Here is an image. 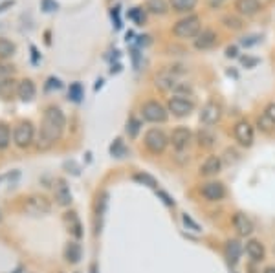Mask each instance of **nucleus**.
Returning <instances> with one entry per match:
<instances>
[{
    "instance_id": "nucleus-4",
    "label": "nucleus",
    "mask_w": 275,
    "mask_h": 273,
    "mask_svg": "<svg viewBox=\"0 0 275 273\" xmlns=\"http://www.w3.org/2000/svg\"><path fill=\"white\" fill-rule=\"evenodd\" d=\"M33 138H35V127H33L32 121H20V123L15 127L13 141L17 147L26 149V147H30L33 143Z\"/></svg>"
},
{
    "instance_id": "nucleus-11",
    "label": "nucleus",
    "mask_w": 275,
    "mask_h": 273,
    "mask_svg": "<svg viewBox=\"0 0 275 273\" xmlns=\"http://www.w3.org/2000/svg\"><path fill=\"white\" fill-rule=\"evenodd\" d=\"M218 119H220V105L215 103V101H207L200 112V121L209 127V125H215Z\"/></svg>"
},
{
    "instance_id": "nucleus-37",
    "label": "nucleus",
    "mask_w": 275,
    "mask_h": 273,
    "mask_svg": "<svg viewBox=\"0 0 275 273\" xmlns=\"http://www.w3.org/2000/svg\"><path fill=\"white\" fill-rule=\"evenodd\" d=\"M257 42H261V37H259V35H250V37H244L242 41H240V44L246 46V48H250V46L257 44Z\"/></svg>"
},
{
    "instance_id": "nucleus-43",
    "label": "nucleus",
    "mask_w": 275,
    "mask_h": 273,
    "mask_svg": "<svg viewBox=\"0 0 275 273\" xmlns=\"http://www.w3.org/2000/svg\"><path fill=\"white\" fill-rule=\"evenodd\" d=\"M206 2H207V6H209V8L216 9V8H220V6L224 4L226 0H206Z\"/></svg>"
},
{
    "instance_id": "nucleus-13",
    "label": "nucleus",
    "mask_w": 275,
    "mask_h": 273,
    "mask_svg": "<svg viewBox=\"0 0 275 273\" xmlns=\"http://www.w3.org/2000/svg\"><path fill=\"white\" fill-rule=\"evenodd\" d=\"M233 226L238 231V235H242V237H248V235H252L253 233V222L248 219L244 213L233 214Z\"/></svg>"
},
{
    "instance_id": "nucleus-39",
    "label": "nucleus",
    "mask_w": 275,
    "mask_h": 273,
    "mask_svg": "<svg viewBox=\"0 0 275 273\" xmlns=\"http://www.w3.org/2000/svg\"><path fill=\"white\" fill-rule=\"evenodd\" d=\"M15 6V0H4V2H0V13H4L6 9L13 8Z\"/></svg>"
},
{
    "instance_id": "nucleus-8",
    "label": "nucleus",
    "mask_w": 275,
    "mask_h": 273,
    "mask_svg": "<svg viewBox=\"0 0 275 273\" xmlns=\"http://www.w3.org/2000/svg\"><path fill=\"white\" fill-rule=\"evenodd\" d=\"M200 193H202V196H204L206 200L218 202L226 196V187L222 185L220 182H207V183H204V185H202Z\"/></svg>"
},
{
    "instance_id": "nucleus-45",
    "label": "nucleus",
    "mask_w": 275,
    "mask_h": 273,
    "mask_svg": "<svg viewBox=\"0 0 275 273\" xmlns=\"http://www.w3.org/2000/svg\"><path fill=\"white\" fill-rule=\"evenodd\" d=\"M257 63H259V61H257V59H250V57H244V59H242L244 66H255Z\"/></svg>"
},
{
    "instance_id": "nucleus-40",
    "label": "nucleus",
    "mask_w": 275,
    "mask_h": 273,
    "mask_svg": "<svg viewBox=\"0 0 275 273\" xmlns=\"http://www.w3.org/2000/svg\"><path fill=\"white\" fill-rule=\"evenodd\" d=\"M30 50H32V61H33V64H37L39 61H41V53H39V50H37L35 46H30Z\"/></svg>"
},
{
    "instance_id": "nucleus-20",
    "label": "nucleus",
    "mask_w": 275,
    "mask_h": 273,
    "mask_svg": "<svg viewBox=\"0 0 275 273\" xmlns=\"http://www.w3.org/2000/svg\"><path fill=\"white\" fill-rule=\"evenodd\" d=\"M17 53V46L15 42H11L9 39H0V59H11Z\"/></svg>"
},
{
    "instance_id": "nucleus-50",
    "label": "nucleus",
    "mask_w": 275,
    "mask_h": 273,
    "mask_svg": "<svg viewBox=\"0 0 275 273\" xmlns=\"http://www.w3.org/2000/svg\"><path fill=\"white\" fill-rule=\"evenodd\" d=\"M262 273H275V266H268Z\"/></svg>"
},
{
    "instance_id": "nucleus-3",
    "label": "nucleus",
    "mask_w": 275,
    "mask_h": 273,
    "mask_svg": "<svg viewBox=\"0 0 275 273\" xmlns=\"http://www.w3.org/2000/svg\"><path fill=\"white\" fill-rule=\"evenodd\" d=\"M143 141H145L147 150L152 152V154H161L165 150V147H167V143H169L167 136H165L163 130H160V128H151V130H147Z\"/></svg>"
},
{
    "instance_id": "nucleus-23",
    "label": "nucleus",
    "mask_w": 275,
    "mask_h": 273,
    "mask_svg": "<svg viewBox=\"0 0 275 273\" xmlns=\"http://www.w3.org/2000/svg\"><path fill=\"white\" fill-rule=\"evenodd\" d=\"M64 255H66V260H68V262H72V264L79 262V259H81V248H79V244H75V242H70L68 246H66Z\"/></svg>"
},
{
    "instance_id": "nucleus-12",
    "label": "nucleus",
    "mask_w": 275,
    "mask_h": 273,
    "mask_svg": "<svg viewBox=\"0 0 275 273\" xmlns=\"http://www.w3.org/2000/svg\"><path fill=\"white\" fill-rule=\"evenodd\" d=\"M216 44V33L213 30H200L197 37H195V48L197 50H209Z\"/></svg>"
},
{
    "instance_id": "nucleus-38",
    "label": "nucleus",
    "mask_w": 275,
    "mask_h": 273,
    "mask_svg": "<svg viewBox=\"0 0 275 273\" xmlns=\"http://www.w3.org/2000/svg\"><path fill=\"white\" fill-rule=\"evenodd\" d=\"M264 116H266V118H268V119H270L271 123L275 125V103H270V105L266 106Z\"/></svg>"
},
{
    "instance_id": "nucleus-46",
    "label": "nucleus",
    "mask_w": 275,
    "mask_h": 273,
    "mask_svg": "<svg viewBox=\"0 0 275 273\" xmlns=\"http://www.w3.org/2000/svg\"><path fill=\"white\" fill-rule=\"evenodd\" d=\"M11 66H6V64H0V75H9L13 70H9Z\"/></svg>"
},
{
    "instance_id": "nucleus-26",
    "label": "nucleus",
    "mask_w": 275,
    "mask_h": 273,
    "mask_svg": "<svg viewBox=\"0 0 275 273\" xmlns=\"http://www.w3.org/2000/svg\"><path fill=\"white\" fill-rule=\"evenodd\" d=\"M68 97H70V101H73V103H81L82 97H85V90H82L81 83H73V85H70Z\"/></svg>"
},
{
    "instance_id": "nucleus-18",
    "label": "nucleus",
    "mask_w": 275,
    "mask_h": 273,
    "mask_svg": "<svg viewBox=\"0 0 275 273\" xmlns=\"http://www.w3.org/2000/svg\"><path fill=\"white\" fill-rule=\"evenodd\" d=\"M226 259L235 264L238 259H240V253H242V246H240V242L238 240H228L226 242Z\"/></svg>"
},
{
    "instance_id": "nucleus-6",
    "label": "nucleus",
    "mask_w": 275,
    "mask_h": 273,
    "mask_svg": "<svg viewBox=\"0 0 275 273\" xmlns=\"http://www.w3.org/2000/svg\"><path fill=\"white\" fill-rule=\"evenodd\" d=\"M24 211L33 216H41V214H46L51 211V204L46 196H30L24 204Z\"/></svg>"
},
{
    "instance_id": "nucleus-51",
    "label": "nucleus",
    "mask_w": 275,
    "mask_h": 273,
    "mask_svg": "<svg viewBox=\"0 0 275 273\" xmlns=\"http://www.w3.org/2000/svg\"><path fill=\"white\" fill-rule=\"evenodd\" d=\"M132 37H134V33L128 32V33H127V42H132Z\"/></svg>"
},
{
    "instance_id": "nucleus-48",
    "label": "nucleus",
    "mask_w": 275,
    "mask_h": 273,
    "mask_svg": "<svg viewBox=\"0 0 275 273\" xmlns=\"http://www.w3.org/2000/svg\"><path fill=\"white\" fill-rule=\"evenodd\" d=\"M119 70H121V64L116 63V64H112V68H110V72H112V73H118Z\"/></svg>"
},
{
    "instance_id": "nucleus-36",
    "label": "nucleus",
    "mask_w": 275,
    "mask_h": 273,
    "mask_svg": "<svg viewBox=\"0 0 275 273\" xmlns=\"http://www.w3.org/2000/svg\"><path fill=\"white\" fill-rule=\"evenodd\" d=\"M46 90H61L63 88V83H61V79L57 77H50L48 81H46Z\"/></svg>"
},
{
    "instance_id": "nucleus-44",
    "label": "nucleus",
    "mask_w": 275,
    "mask_h": 273,
    "mask_svg": "<svg viewBox=\"0 0 275 273\" xmlns=\"http://www.w3.org/2000/svg\"><path fill=\"white\" fill-rule=\"evenodd\" d=\"M237 53H238L237 46H228V48H226V55H228V57H237Z\"/></svg>"
},
{
    "instance_id": "nucleus-28",
    "label": "nucleus",
    "mask_w": 275,
    "mask_h": 273,
    "mask_svg": "<svg viewBox=\"0 0 275 273\" xmlns=\"http://www.w3.org/2000/svg\"><path fill=\"white\" fill-rule=\"evenodd\" d=\"M11 141V132H9V127L6 123H0V149H6Z\"/></svg>"
},
{
    "instance_id": "nucleus-41",
    "label": "nucleus",
    "mask_w": 275,
    "mask_h": 273,
    "mask_svg": "<svg viewBox=\"0 0 275 273\" xmlns=\"http://www.w3.org/2000/svg\"><path fill=\"white\" fill-rule=\"evenodd\" d=\"M183 224H185V226H191V228L195 229V231H200V228H198V224L193 222V220L189 219L187 214H183Z\"/></svg>"
},
{
    "instance_id": "nucleus-9",
    "label": "nucleus",
    "mask_w": 275,
    "mask_h": 273,
    "mask_svg": "<svg viewBox=\"0 0 275 273\" xmlns=\"http://www.w3.org/2000/svg\"><path fill=\"white\" fill-rule=\"evenodd\" d=\"M235 140L244 147H250L253 143V127L248 121H238L233 128Z\"/></svg>"
},
{
    "instance_id": "nucleus-14",
    "label": "nucleus",
    "mask_w": 275,
    "mask_h": 273,
    "mask_svg": "<svg viewBox=\"0 0 275 273\" xmlns=\"http://www.w3.org/2000/svg\"><path fill=\"white\" fill-rule=\"evenodd\" d=\"M235 9L240 15L252 17V15L261 11V2L259 0H235Z\"/></svg>"
},
{
    "instance_id": "nucleus-15",
    "label": "nucleus",
    "mask_w": 275,
    "mask_h": 273,
    "mask_svg": "<svg viewBox=\"0 0 275 273\" xmlns=\"http://www.w3.org/2000/svg\"><path fill=\"white\" fill-rule=\"evenodd\" d=\"M37 94V88L33 85L32 79H22V81L17 85V96L20 97V101H32Z\"/></svg>"
},
{
    "instance_id": "nucleus-2",
    "label": "nucleus",
    "mask_w": 275,
    "mask_h": 273,
    "mask_svg": "<svg viewBox=\"0 0 275 273\" xmlns=\"http://www.w3.org/2000/svg\"><path fill=\"white\" fill-rule=\"evenodd\" d=\"M202 24H200V17L198 15H189V17L182 18L178 22L174 24L173 33L180 39H195V37L200 33Z\"/></svg>"
},
{
    "instance_id": "nucleus-25",
    "label": "nucleus",
    "mask_w": 275,
    "mask_h": 273,
    "mask_svg": "<svg viewBox=\"0 0 275 273\" xmlns=\"http://www.w3.org/2000/svg\"><path fill=\"white\" fill-rule=\"evenodd\" d=\"M198 143L202 147H206V149H211V147L215 145V134L207 130V128H202L200 132H198Z\"/></svg>"
},
{
    "instance_id": "nucleus-49",
    "label": "nucleus",
    "mask_w": 275,
    "mask_h": 273,
    "mask_svg": "<svg viewBox=\"0 0 275 273\" xmlns=\"http://www.w3.org/2000/svg\"><path fill=\"white\" fill-rule=\"evenodd\" d=\"M103 83H105V81H103V79H97V81H96V87H94V90H99V88L101 87H103Z\"/></svg>"
},
{
    "instance_id": "nucleus-7",
    "label": "nucleus",
    "mask_w": 275,
    "mask_h": 273,
    "mask_svg": "<svg viewBox=\"0 0 275 273\" xmlns=\"http://www.w3.org/2000/svg\"><path fill=\"white\" fill-rule=\"evenodd\" d=\"M169 106V112H173L174 116H178V118H183V116H189L195 110V103L189 99H185L183 96H174L169 99L167 103Z\"/></svg>"
},
{
    "instance_id": "nucleus-31",
    "label": "nucleus",
    "mask_w": 275,
    "mask_h": 273,
    "mask_svg": "<svg viewBox=\"0 0 275 273\" xmlns=\"http://www.w3.org/2000/svg\"><path fill=\"white\" fill-rule=\"evenodd\" d=\"M110 152L114 156H118V158H121V156H125V152H127V149H125L123 141L121 140H116L114 143H112V147H110Z\"/></svg>"
},
{
    "instance_id": "nucleus-35",
    "label": "nucleus",
    "mask_w": 275,
    "mask_h": 273,
    "mask_svg": "<svg viewBox=\"0 0 275 273\" xmlns=\"http://www.w3.org/2000/svg\"><path fill=\"white\" fill-rule=\"evenodd\" d=\"M110 17H112V22H114L116 30H121V15H119V6H116V8H112V11H110Z\"/></svg>"
},
{
    "instance_id": "nucleus-21",
    "label": "nucleus",
    "mask_w": 275,
    "mask_h": 273,
    "mask_svg": "<svg viewBox=\"0 0 275 273\" xmlns=\"http://www.w3.org/2000/svg\"><path fill=\"white\" fill-rule=\"evenodd\" d=\"M145 8L147 11H151V13L154 15H165L169 11V6H167L165 0H147Z\"/></svg>"
},
{
    "instance_id": "nucleus-42",
    "label": "nucleus",
    "mask_w": 275,
    "mask_h": 273,
    "mask_svg": "<svg viewBox=\"0 0 275 273\" xmlns=\"http://www.w3.org/2000/svg\"><path fill=\"white\" fill-rule=\"evenodd\" d=\"M149 42H151V37H149V35H140V37H138L136 44L138 46H145V44H149Z\"/></svg>"
},
{
    "instance_id": "nucleus-34",
    "label": "nucleus",
    "mask_w": 275,
    "mask_h": 273,
    "mask_svg": "<svg viewBox=\"0 0 275 273\" xmlns=\"http://www.w3.org/2000/svg\"><path fill=\"white\" fill-rule=\"evenodd\" d=\"M13 92V81H0V96L8 97Z\"/></svg>"
},
{
    "instance_id": "nucleus-47",
    "label": "nucleus",
    "mask_w": 275,
    "mask_h": 273,
    "mask_svg": "<svg viewBox=\"0 0 275 273\" xmlns=\"http://www.w3.org/2000/svg\"><path fill=\"white\" fill-rule=\"evenodd\" d=\"M132 59H134V66H140V51L138 50H132Z\"/></svg>"
},
{
    "instance_id": "nucleus-16",
    "label": "nucleus",
    "mask_w": 275,
    "mask_h": 273,
    "mask_svg": "<svg viewBox=\"0 0 275 273\" xmlns=\"http://www.w3.org/2000/svg\"><path fill=\"white\" fill-rule=\"evenodd\" d=\"M220 169H222V159L218 156H209V158L204 159V163L200 167V173L204 176H213V174H218Z\"/></svg>"
},
{
    "instance_id": "nucleus-52",
    "label": "nucleus",
    "mask_w": 275,
    "mask_h": 273,
    "mask_svg": "<svg viewBox=\"0 0 275 273\" xmlns=\"http://www.w3.org/2000/svg\"><path fill=\"white\" fill-rule=\"evenodd\" d=\"M92 273H97V269H96V266H92Z\"/></svg>"
},
{
    "instance_id": "nucleus-24",
    "label": "nucleus",
    "mask_w": 275,
    "mask_h": 273,
    "mask_svg": "<svg viewBox=\"0 0 275 273\" xmlns=\"http://www.w3.org/2000/svg\"><path fill=\"white\" fill-rule=\"evenodd\" d=\"M198 0H171V6H173L174 11H178V13H183V11H191L195 9Z\"/></svg>"
},
{
    "instance_id": "nucleus-27",
    "label": "nucleus",
    "mask_w": 275,
    "mask_h": 273,
    "mask_svg": "<svg viewBox=\"0 0 275 273\" xmlns=\"http://www.w3.org/2000/svg\"><path fill=\"white\" fill-rule=\"evenodd\" d=\"M128 18H130L136 26H143V24H145V20H147L145 11H143L142 8H132V9H130V11H128Z\"/></svg>"
},
{
    "instance_id": "nucleus-1",
    "label": "nucleus",
    "mask_w": 275,
    "mask_h": 273,
    "mask_svg": "<svg viewBox=\"0 0 275 273\" xmlns=\"http://www.w3.org/2000/svg\"><path fill=\"white\" fill-rule=\"evenodd\" d=\"M64 127H66V118H64L63 110L59 106H48L44 112V118H42L39 141H37L39 149H48V147L53 145L55 141L63 136Z\"/></svg>"
},
{
    "instance_id": "nucleus-10",
    "label": "nucleus",
    "mask_w": 275,
    "mask_h": 273,
    "mask_svg": "<svg viewBox=\"0 0 275 273\" xmlns=\"http://www.w3.org/2000/svg\"><path fill=\"white\" fill-rule=\"evenodd\" d=\"M191 130H189L187 127H176L173 130V134H171V143H173V147L176 150H183L187 149V145L191 143Z\"/></svg>"
},
{
    "instance_id": "nucleus-19",
    "label": "nucleus",
    "mask_w": 275,
    "mask_h": 273,
    "mask_svg": "<svg viewBox=\"0 0 275 273\" xmlns=\"http://www.w3.org/2000/svg\"><path fill=\"white\" fill-rule=\"evenodd\" d=\"M246 253L250 255V259L253 260H262L264 259V246L259 240H250L246 244Z\"/></svg>"
},
{
    "instance_id": "nucleus-17",
    "label": "nucleus",
    "mask_w": 275,
    "mask_h": 273,
    "mask_svg": "<svg viewBox=\"0 0 275 273\" xmlns=\"http://www.w3.org/2000/svg\"><path fill=\"white\" fill-rule=\"evenodd\" d=\"M55 198L59 202V205H70L72 204V193H70V187L66 185L64 180H59L57 185H55Z\"/></svg>"
},
{
    "instance_id": "nucleus-32",
    "label": "nucleus",
    "mask_w": 275,
    "mask_h": 273,
    "mask_svg": "<svg viewBox=\"0 0 275 273\" xmlns=\"http://www.w3.org/2000/svg\"><path fill=\"white\" fill-rule=\"evenodd\" d=\"M41 9L44 13H53V11L59 9V4L55 0H41Z\"/></svg>"
},
{
    "instance_id": "nucleus-5",
    "label": "nucleus",
    "mask_w": 275,
    "mask_h": 273,
    "mask_svg": "<svg viewBox=\"0 0 275 273\" xmlns=\"http://www.w3.org/2000/svg\"><path fill=\"white\" fill-rule=\"evenodd\" d=\"M142 114L143 119L151 121V123H163L165 119H167V110L158 101H147L142 108Z\"/></svg>"
},
{
    "instance_id": "nucleus-33",
    "label": "nucleus",
    "mask_w": 275,
    "mask_h": 273,
    "mask_svg": "<svg viewBox=\"0 0 275 273\" xmlns=\"http://www.w3.org/2000/svg\"><path fill=\"white\" fill-rule=\"evenodd\" d=\"M134 180H136V182H140V183H147V185L149 187H152V189H154L156 187V180L152 176H149V174H134Z\"/></svg>"
},
{
    "instance_id": "nucleus-22",
    "label": "nucleus",
    "mask_w": 275,
    "mask_h": 273,
    "mask_svg": "<svg viewBox=\"0 0 275 273\" xmlns=\"http://www.w3.org/2000/svg\"><path fill=\"white\" fill-rule=\"evenodd\" d=\"M66 222H68V228H70V231H72L73 237H77V238L82 237V226H81V222H79L77 214L68 213L66 214Z\"/></svg>"
},
{
    "instance_id": "nucleus-30",
    "label": "nucleus",
    "mask_w": 275,
    "mask_h": 273,
    "mask_svg": "<svg viewBox=\"0 0 275 273\" xmlns=\"http://www.w3.org/2000/svg\"><path fill=\"white\" fill-rule=\"evenodd\" d=\"M140 127H142V123H140L136 118L128 119V121H127V134H128V138H136L138 132H140Z\"/></svg>"
},
{
    "instance_id": "nucleus-29",
    "label": "nucleus",
    "mask_w": 275,
    "mask_h": 273,
    "mask_svg": "<svg viewBox=\"0 0 275 273\" xmlns=\"http://www.w3.org/2000/svg\"><path fill=\"white\" fill-rule=\"evenodd\" d=\"M222 22H224L226 28H229V30H240L242 28V20L238 17H235V15H228V17L222 18Z\"/></svg>"
}]
</instances>
